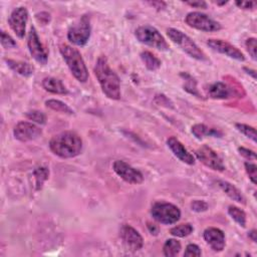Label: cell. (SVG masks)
Masks as SVG:
<instances>
[{"mask_svg": "<svg viewBox=\"0 0 257 257\" xmlns=\"http://www.w3.org/2000/svg\"><path fill=\"white\" fill-rule=\"evenodd\" d=\"M167 145L170 148V150L173 152V154L180 160L183 163L187 165H194L195 159L191 155L187 149L184 147V145L175 137H170L167 140Z\"/></svg>", "mask_w": 257, "mask_h": 257, "instance_id": "obj_17", "label": "cell"}, {"mask_svg": "<svg viewBox=\"0 0 257 257\" xmlns=\"http://www.w3.org/2000/svg\"><path fill=\"white\" fill-rule=\"evenodd\" d=\"M192 133L199 140L203 139L204 137H216V138L222 137V133L220 131L216 130V128H208L203 124H197L195 126H193Z\"/></svg>", "mask_w": 257, "mask_h": 257, "instance_id": "obj_21", "label": "cell"}, {"mask_svg": "<svg viewBox=\"0 0 257 257\" xmlns=\"http://www.w3.org/2000/svg\"><path fill=\"white\" fill-rule=\"evenodd\" d=\"M90 38V20L89 16L83 15L68 31V40L75 45L84 46Z\"/></svg>", "mask_w": 257, "mask_h": 257, "instance_id": "obj_7", "label": "cell"}, {"mask_svg": "<svg viewBox=\"0 0 257 257\" xmlns=\"http://www.w3.org/2000/svg\"><path fill=\"white\" fill-rule=\"evenodd\" d=\"M167 35L175 44H177L183 51H185L191 57L201 61L208 60L204 51L201 50L199 46L193 42V40L190 39L181 30H178L176 28H169L167 30Z\"/></svg>", "mask_w": 257, "mask_h": 257, "instance_id": "obj_4", "label": "cell"}, {"mask_svg": "<svg viewBox=\"0 0 257 257\" xmlns=\"http://www.w3.org/2000/svg\"><path fill=\"white\" fill-rule=\"evenodd\" d=\"M148 228H149L151 234H154V235H157V234H158L159 229H158V227L155 226V225H152V224L148 223Z\"/></svg>", "mask_w": 257, "mask_h": 257, "instance_id": "obj_42", "label": "cell"}, {"mask_svg": "<svg viewBox=\"0 0 257 257\" xmlns=\"http://www.w3.org/2000/svg\"><path fill=\"white\" fill-rule=\"evenodd\" d=\"M193 230H194V228H193V226L190 223H185V224H180V225H178V226L173 227L170 230V233L175 237L183 238V237L189 236L193 232Z\"/></svg>", "mask_w": 257, "mask_h": 257, "instance_id": "obj_27", "label": "cell"}, {"mask_svg": "<svg viewBox=\"0 0 257 257\" xmlns=\"http://www.w3.org/2000/svg\"><path fill=\"white\" fill-rule=\"evenodd\" d=\"M141 59L144 62L145 67L149 70V71H157L158 69H160L161 67V60L152 52L150 51H143L141 53Z\"/></svg>", "mask_w": 257, "mask_h": 257, "instance_id": "obj_23", "label": "cell"}, {"mask_svg": "<svg viewBox=\"0 0 257 257\" xmlns=\"http://www.w3.org/2000/svg\"><path fill=\"white\" fill-rule=\"evenodd\" d=\"M244 71L247 72L248 75H251L253 79H256V72L253 71V70H250V69H247V68H244Z\"/></svg>", "mask_w": 257, "mask_h": 257, "instance_id": "obj_43", "label": "cell"}, {"mask_svg": "<svg viewBox=\"0 0 257 257\" xmlns=\"http://www.w3.org/2000/svg\"><path fill=\"white\" fill-rule=\"evenodd\" d=\"M135 36L140 43L146 45L161 51L169 50V44L164 37L160 34L157 28L152 25H143L138 27L136 29Z\"/></svg>", "mask_w": 257, "mask_h": 257, "instance_id": "obj_5", "label": "cell"}, {"mask_svg": "<svg viewBox=\"0 0 257 257\" xmlns=\"http://www.w3.org/2000/svg\"><path fill=\"white\" fill-rule=\"evenodd\" d=\"M238 151H239L240 155L243 156V157L246 158V159H249V160H251V159H252V160H255V159H256V154H255L253 151L249 150V149H246V148L241 147V148L238 149Z\"/></svg>", "mask_w": 257, "mask_h": 257, "instance_id": "obj_37", "label": "cell"}, {"mask_svg": "<svg viewBox=\"0 0 257 257\" xmlns=\"http://www.w3.org/2000/svg\"><path fill=\"white\" fill-rule=\"evenodd\" d=\"M1 44L4 48H14L17 47L15 41L5 31H1Z\"/></svg>", "mask_w": 257, "mask_h": 257, "instance_id": "obj_34", "label": "cell"}, {"mask_svg": "<svg viewBox=\"0 0 257 257\" xmlns=\"http://www.w3.org/2000/svg\"><path fill=\"white\" fill-rule=\"evenodd\" d=\"M235 127L237 130L242 133L247 138L251 139L254 143H256V130L255 128L245 125V124H235Z\"/></svg>", "mask_w": 257, "mask_h": 257, "instance_id": "obj_29", "label": "cell"}, {"mask_svg": "<svg viewBox=\"0 0 257 257\" xmlns=\"http://www.w3.org/2000/svg\"><path fill=\"white\" fill-rule=\"evenodd\" d=\"M94 75L98 79L103 92L112 100L121 99V82L117 74L111 69L108 58L101 55L96 60Z\"/></svg>", "mask_w": 257, "mask_h": 257, "instance_id": "obj_1", "label": "cell"}, {"mask_svg": "<svg viewBox=\"0 0 257 257\" xmlns=\"http://www.w3.org/2000/svg\"><path fill=\"white\" fill-rule=\"evenodd\" d=\"M219 187L222 189V191L226 194L229 198H231L233 201H236L238 203H242L245 204V198L242 195V193L231 183L227 182V181H223V180H219L218 182Z\"/></svg>", "mask_w": 257, "mask_h": 257, "instance_id": "obj_19", "label": "cell"}, {"mask_svg": "<svg viewBox=\"0 0 257 257\" xmlns=\"http://www.w3.org/2000/svg\"><path fill=\"white\" fill-rule=\"evenodd\" d=\"M149 4H151L152 6H154L155 8H165L166 7V3L163 1H153V2H149Z\"/></svg>", "mask_w": 257, "mask_h": 257, "instance_id": "obj_40", "label": "cell"}, {"mask_svg": "<svg viewBox=\"0 0 257 257\" xmlns=\"http://www.w3.org/2000/svg\"><path fill=\"white\" fill-rule=\"evenodd\" d=\"M35 176L37 179V190H41L43 188L44 181H46L48 179L49 171L46 168L41 167L35 171Z\"/></svg>", "mask_w": 257, "mask_h": 257, "instance_id": "obj_30", "label": "cell"}, {"mask_svg": "<svg viewBox=\"0 0 257 257\" xmlns=\"http://www.w3.org/2000/svg\"><path fill=\"white\" fill-rule=\"evenodd\" d=\"M120 235L125 245L132 251H138L142 249L144 245V239L141 234L132 226L124 224L121 227Z\"/></svg>", "mask_w": 257, "mask_h": 257, "instance_id": "obj_13", "label": "cell"}, {"mask_svg": "<svg viewBox=\"0 0 257 257\" xmlns=\"http://www.w3.org/2000/svg\"><path fill=\"white\" fill-rule=\"evenodd\" d=\"M49 149L54 155L62 159L75 158L83 150V140L75 132H62L50 140Z\"/></svg>", "mask_w": 257, "mask_h": 257, "instance_id": "obj_2", "label": "cell"}, {"mask_svg": "<svg viewBox=\"0 0 257 257\" xmlns=\"http://www.w3.org/2000/svg\"><path fill=\"white\" fill-rule=\"evenodd\" d=\"M45 105L47 108L55 111V112H59L62 114H68V115H74V111L67 105L64 104L61 101L58 100H48L45 102Z\"/></svg>", "mask_w": 257, "mask_h": 257, "instance_id": "obj_25", "label": "cell"}, {"mask_svg": "<svg viewBox=\"0 0 257 257\" xmlns=\"http://www.w3.org/2000/svg\"><path fill=\"white\" fill-rule=\"evenodd\" d=\"M151 215L159 223L170 225L180 220L181 211L176 205L172 203L156 202L152 206Z\"/></svg>", "mask_w": 257, "mask_h": 257, "instance_id": "obj_6", "label": "cell"}, {"mask_svg": "<svg viewBox=\"0 0 257 257\" xmlns=\"http://www.w3.org/2000/svg\"><path fill=\"white\" fill-rule=\"evenodd\" d=\"M59 51L73 76L79 82L86 83L88 79V72L81 52L77 48L68 44H61L59 46Z\"/></svg>", "mask_w": 257, "mask_h": 257, "instance_id": "obj_3", "label": "cell"}, {"mask_svg": "<svg viewBox=\"0 0 257 257\" xmlns=\"http://www.w3.org/2000/svg\"><path fill=\"white\" fill-rule=\"evenodd\" d=\"M114 171L116 172V174L121 177L124 181H126L127 183L130 184H141L144 181V176L143 174L135 169L134 167H132L131 165H128V163L124 162V161L118 160L114 163L113 165Z\"/></svg>", "mask_w": 257, "mask_h": 257, "instance_id": "obj_11", "label": "cell"}, {"mask_svg": "<svg viewBox=\"0 0 257 257\" xmlns=\"http://www.w3.org/2000/svg\"><path fill=\"white\" fill-rule=\"evenodd\" d=\"M181 251V243L176 239H168L163 247L164 255L167 257H174Z\"/></svg>", "mask_w": 257, "mask_h": 257, "instance_id": "obj_24", "label": "cell"}, {"mask_svg": "<svg viewBox=\"0 0 257 257\" xmlns=\"http://www.w3.org/2000/svg\"><path fill=\"white\" fill-rule=\"evenodd\" d=\"M208 204L202 200H195L191 203V208L195 212H204L208 210Z\"/></svg>", "mask_w": 257, "mask_h": 257, "instance_id": "obj_36", "label": "cell"}, {"mask_svg": "<svg viewBox=\"0 0 257 257\" xmlns=\"http://www.w3.org/2000/svg\"><path fill=\"white\" fill-rule=\"evenodd\" d=\"M186 4L192 6V7H197V8H207V3L205 1H186Z\"/></svg>", "mask_w": 257, "mask_h": 257, "instance_id": "obj_39", "label": "cell"}, {"mask_svg": "<svg viewBox=\"0 0 257 257\" xmlns=\"http://www.w3.org/2000/svg\"><path fill=\"white\" fill-rule=\"evenodd\" d=\"M27 45L32 57H34L39 63L43 64V66H45L47 63L48 54L46 49L43 47V43H41L37 29L34 26H32L29 30L28 38H27Z\"/></svg>", "mask_w": 257, "mask_h": 257, "instance_id": "obj_9", "label": "cell"}, {"mask_svg": "<svg viewBox=\"0 0 257 257\" xmlns=\"http://www.w3.org/2000/svg\"><path fill=\"white\" fill-rule=\"evenodd\" d=\"M228 214L236 223L240 225V226L242 227L246 226V214L242 209L231 205L228 207Z\"/></svg>", "mask_w": 257, "mask_h": 257, "instance_id": "obj_26", "label": "cell"}, {"mask_svg": "<svg viewBox=\"0 0 257 257\" xmlns=\"http://www.w3.org/2000/svg\"><path fill=\"white\" fill-rule=\"evenodd\" d=\"M28 20V11L25 7H17L15 8L8 19V23L14 34L19 38L23 39L25 36V28Z\"/></svg>", "mask_w": 257, "mask_h": 257, "instance_id": "obj_14", "label": "cell"}, {"mask_svg": "<svg viewBox=\"0 0 257 257\" xmlns=\"http://www.w3.org/2000/svg\"><path fill=\"white\" fill-rule=\"evenodd\" d=\"M181 77H183L186 81V84L184 85V89L192 94L198 96V98H200V93L196 86V81L191 76H189L188 74H181Z\"/></svg>", "mask_w": 257, "mask_h": 257, "instance_id": "obj_28", "label": "cell"}, {"mask_svg": "<svg viewBox=\"0 0 257 257\" xmlns=\"http://www.w3.org/2000/svg\"><path fill=\"white\" fill-rule=\"evenodd\" d=\"M43 86L45 90L55 93V94H68L69 90L62 84L60 80H57L55 78H45L43 81Z\"/></svg>", "mask_w": 257, "mask_h": 257, "instance_id": "obj_20", "label": "cell"}, {"mask_svg": "<svg viewBox=\"0 0 257 257\" xmlns=\"http://www.w3.org/2000/svg\"><path fill=\"white\" fill-rule=\"evenodd\" d=\"M8 67L15 73L23 77H30L35 73V68L31 64L22 61H16L12 59H6Z\"/></svg>", "mask_w": 257, "mask_h": 257, "instance_id": "obj_22", "label": "cell"}, {"mask_svg": "<svg viewBox=\"0 0 257 257\" xmlns=\"http://www.w3.org/2000/svg\"><path fill=\"white\" fill-rule=\"evenodd\" d=\"M13 135L20 142H29L39 139L43 135V130L32 123L19 122L13 128Z\"/></svg>", "mask_w": 257, "mask_h": 257, "instance_id": "obj_12", "label": "cell"}, {"mask_svg": "<svg viewBox=\"0 0 257 257\" xmlns=\"http://www.w3.org/2000/svg\"><path fill=\"white\" fill-rule=\"evenodd\" d=\"M245 45H246V48H247V51L249 52L250 56L252 57L253 60H256V39L254 38H250L246 41L245 43Z\"/></svg>", "mask_w": 257, "mask_h": 257, "instance_id": "obj_35", "label": "cell"}, {"mask_svg": "<svg viewBox=\"0 0 257 257\" xmlns=\"http://www.w3.org/2000/svg\"><path fill=\"white\" fill-rule=\"evenodd\" d=\"M185 21L190 27L205 32L218 31L222 28L221 24L218 21L212 19L207 14L198 11L188 13L185 18Z\"/></svg>", "mask_w": 257, "mask_h": 257, "instance_id": "obj_8", "label": "cell"}, {"mask_svg": "<svg viewBox=\"0 0 257 257\" xmlns=\"http://www.w3.org/2000/svg\"><path fill=\"white\" fill-rule=\"evenodd\" d=\"M244 166H245L246 173L249 176V179L251 180V182L253 184H256L257 183V167H256V165L253 164V163H250V162H246L244 164Z\"/></svg>", "mask_w": 257, "mask_h": 257, "instance_id": "obj_33", "label": "cell"}, {"mask_svg": "<svg viewBox=\"0 0 257 257\" xmlns=\"http://www.w3.org/2000/svg\"><path fill=\"white\" fill-rule=\"evenodd\" d=\"M236 5L242 9H252L255 6V2L252 1H236Z\"/></svg>", "mask_w": 257, "mask_h": 257, "instance_id": "obj_38", "label": "cell"}, {"mask_svg": "<svg viewBox=\"0 0 257 257\" xmlns=\"http://www.w3.org/2000/svg\"><path fill=\"white\" fill-rule=\"evenodd\" d=\"M208 94L210 98L215 100H227L235 95V90L224 83H214L208 88Z\"/></svg>", "mask_w": 257, "mask_h": 257, "instance_id": "obj_18", "label": "cell"}, {"mask_svg": "<svg viewBox=\"0 0 257 257\" xmlns=\"http://www.w3.org/2000/svg\"><path fill=\"white\" fill-rule=\"evenodd\" d=\"M25 116L28 120L35 122L37 124H40V125H44L46 123V116L43 112L38 111V110L29 111L25 114Z\"/></svg>", "mask_w": 257, "mask_h": 257, "instance_id": "obj_31", "label": "cell"}, {"mask_svg": "<svg viewBox=\"0 0 257 257\" xmlns=\"http://www.w3.org/2000/svg\"><path fill=\"white\" fill-rule=\"evenodd\" d=\"M201 249L198 245L196 244H188L186 247V250L184 252L185 257H198L201 256Z\"/></svg>", "mask_w": 257, "mask_h": 257, "instance_id": "obj_32", "label": "cell"}, {"mask_svg": "<svg viewBox=\"0 0 257 257\" xmlns=\"http://www.w3.org/2000/svg\"><path fill=\"white\" fill-rule=\"evenodd\" d=\"M207 44L214 51L227 55L230 58L236 59L238 61L245 60L244 54L236 46L232 45L231 43H229L227 42L222 41V40H208Z\"/></svg>", "mask_w": 257, "mask_h": 257, "instance_id": "obj_15", "label": "cell"}, {"mask_svg": "<svg viewBox=\"0 0 257 257\" xmlns=\"http://www.w3.org/2000/svg\"><path fill=\"white\" fill-rule=\"evenodd\" d=\"M248 237L253 241V242H257V231L255 229H252L251 231L248 232Z\"/></svg>", "mask_w": 257, "mask_h": 257, "instance_id": "obj_41", "label": "cell"}, {"mask_svg": "<svg viewBox=\"0 0 257 257\" xmlns=\"http://www.w3.org/2000/svg\"><path fill=\"white\" fill-rule=\"evenodd\" d=\"M197 159L202 162L206 167L214 170V171H224L225 166L220 156L209 146L204 145L200 147L196 152Z\"/></svg>", "mask_w": 257, "mask_h": 257, "instance_id": "obj_10", "label": "cell"}, {"mask_svg": "<svg viewBox=\"0 0 257 257\" xmlns=\"http://www.w3.org/2000/svg\"><path fill=\"white\" fill-rule=\"evenodd\" d=\"M203 237L211 249L216 252L222 251L225 247V244H226V242H225V234L219 228H207L203 233Z\"/></svg>", "mask_w": 257, "mask_h": 257, "instance_id": "obj_16", "label": "cell"}]
</instances>
